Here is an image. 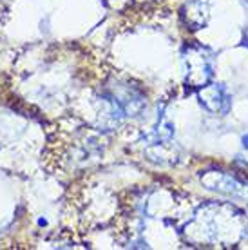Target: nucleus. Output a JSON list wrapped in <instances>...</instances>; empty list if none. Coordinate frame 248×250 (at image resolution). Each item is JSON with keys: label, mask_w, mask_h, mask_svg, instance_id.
I'll return each instance as SVG.
<instances>
[{"label": "nucleus", "mask_w": 248, "mask_h": 250, "mask_svg": "<svg viewBox=\"0 0 248 250\" xmlns=\"http://www.w3.org/2000/svg\"><path fill=\"white\" fill-rule=\"evenodd\" d=\"M216 178V182H208L205 180V183L208 185V188L212 190H217V192H225V194H232V196H239L243 192V185L237 182L236 178H232L228 174H219V176H214Z\"/></svg>", "instance_id": "2"}, {"label": "nucleus", "mask_w": 248, "mask_h": 250, "mask_svg": "<svg viewBox=\"0 0 248 250\" xmlns=\"http://www.w3.org/2000/svg\"><path fill=\"white\" fill-rule=\"evenodd\" d=\"M199 98H201V104L205 105L207 111L216 114H227L230 111V105H232L230 94L223 83H212V85L205 87L203 93L199 94Z\"/></svg>", "instance_id": "1"}, {"label": "nucleus", "mask_w": 248, "mask_h": 250, "mask_svg": "<svg viewBox=\"0 0 248 250\" xmlns=\"http://www.w3.org/2000/svg\"><path fill=\"white\" fill-rule=\"evenodd\" d=\"M241 142H243V147H245V149L248 150V134H245V136H243Z\"/></svg>", "instance_id": "3"}]
</instances>
